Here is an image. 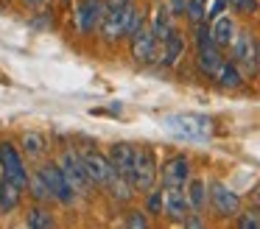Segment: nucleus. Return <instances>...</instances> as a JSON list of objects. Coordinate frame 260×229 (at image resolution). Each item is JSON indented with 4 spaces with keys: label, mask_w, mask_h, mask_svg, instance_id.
I'll list each match as a JSON object with an SVG mask.
<instances>
[{
    "label": "nucleus",
    "mask_w": 260,
    "mask_h": 229,
    "mask_svg": "<svg viewBox=\"0 0 260 229\" xmlns=\"http://www.w3.org/2000/svg\"><path fill=\"white\" fill-rule=\"evenodd\" d=\"M162 126L179 140H204L210 134V120L202 115H168Z\"/></svg>",
    "instance_id": "1"
},
{
    "label": "nucleus",
    "mask_w": 260,
    "mask_h": 229,
    "mask_svg": "<svg viewBox=\"0 0 260 229\" xmlns=\"http://www.w3.org/2000/svg\"><path fill=\"white\" fill-rule=\"evenodd\" d=\"M40 176L45 179L48 190H51V195H53L56 201H62V204H73V201H76V193H79V190L73 187V182L64 176V171H62L59 165L45 162V165L40 168Z\"/></svg>",
    "instance_id": "2"
},
{
    "label": "nucleus",
    "mask_w": 260,
    "mask_h": 229,
    "mask_svg": "<svg viewBox=\"0 0 260 229\" xmlns=\"http://www.w3.org/2000/svg\"><path fill=\"white\" fill-rule=\"evenodd\" d=\"M157 182V156L151 148H135V168H132V184L143 193L154 187Z\"/></svg>",
    "instance_id": "3"
},
{
    "label": "nucleus",
    "mask_w": 260,
    "mask_h": 229,
    "mask_svg": "<svg viewBox=\"0 0 260 229\" xmlns=\"http://www.w3.org/2000/svg\"><path fill=\"white\" fill-rule=\"evenodd\" d=\"M232 59H235L238 67H243L246 73H254L257 70V45H254L252 34L241 31L232 37Z\"/></svg>",
    "instance_id": "4"
},
{
    "label": "nucleus",
    "mask_w": 260,
    "mask_h": 229,
    "mask_svg": "<svg viewBox=\"0 0 260 229\" xmlns=\"http://www.w3.org/2000/svg\"><path fill=\"white\" fill-rule=\"evenodd\" d=\"M129 6V0H107L101 14V34L107 39L123 37V11Z\"/></svg>",
    "instance_id": "5"
},
{
    "label": "nucleus",
    "mask_w": 260,
    "mask_h": 229,
    "mask_svg": "<svg viewBox=\"0 0 260 229\" xmlns=\"http://www.w3.org/2000/svg\"><path fill=\"white\" fill-rule=\"evenodd\" d=\"M0 168H3V173H6L9 179L17 182L20 187L28 184V171H25L23 159H20V151L14 148L12 143H0Z\"/></svg>",
    "instance_id": "6"
},
{
    "label": "nucleus",
    "mask_w": 260,
    "mask_h": 229,
    "mask_svg": "<svg viewBox=\"0 0 260 229\" xmlns=\"http://www.w3.org/2000/svg\"><path fill=\"white\" fill-rule=\"evenodd\" d=\"M157 34H154L151 25H140L135 34H132V56L137 61H154V53H157Z\"/></svg>",
    "instance_id": "7"
},
{
    "label": "nucleus",
    "mask_w": 260,
    "mask_h": 229,
    "mask_svg": "<svg viewBox=\"0 0 260 229\" xmlns=\"http://www.w3.org/2000/svg\"><path fill=\"white\" fill-rule=\"evenodd\" d=\"M81 165H84V173H87V179L90 182H95V184H107L109 179L115 176V168H112V162L107 159V156H101V154H87V156H81Z\"/></svg>",
    "instance_id": "8"
},
{
    "label": "nucleus",
    "mask_w": 260,
    "mask_h": 229,
    "mask_svg": "<svg viewBox=\"0 0 260 229\" xmlns=\"http://www.w3.org/2000/svg\"><path fill=\"white\" fill-rule=\"evenodd\" d=\"M210 201H213L215 212H221V215H238V210H241L238 193H232V190L226 187V184H221V182L210 184Z\"/></svg>",
    "instance_id": "9"
},
{
    "label": "nucleus",
    "mask_w": 260,
    "mask_h": 229,
    "mask_svg": "<svg viewBox=\"0 0 260 229\" xmlns=\"http://www.w3.org/2000/svg\"><path fill=\"white\" fill-rule=\"evenodd\" d=\"M162 210L171 221H185L190 215V201L182 193V187H168L162 193Z\"/></svg>",
    "instance_id": "10"
},
{
    "label": "nucleus",
    "mask_w": 260,
    "mask_h": 229,
    "mask_svg": "<svg viewBox=\"0 0 260 229\" xmlns=\"http://www.w3.org/2000/svg\"><path fill=\"white\" fill-rule=\"evenodd\" d=\"M159 42H162V64L174 67L176 61L182 59V53H185V37H182L176 28H168V31L159 37Z\"/></svg>",
    "instance_id": "11"
},
{
    "label": "nucleus",
    "mask_w": 260,
    "mask_h": 229,
    "mask_svg": "<svg viewBox=\"0 0 260 229\" xmlns=\"http://www.w3.org/2000/svg\"><path fill=\"white\" fill-rule=\"evenodd\" d=\"M109 162H112L115 173L118 176H126L132 182V168H135V148L129 143H115L109 148Z\"/></svg>",
    "instance_id": "12"
},
{
    "label": "nucleus",
    "mask_w": 260,
    "mask_h": 229,
    "mask_svg": "<svg viewBox=\"0 0 260 229\" xmlns=\"http://www.w3.org/2000/svg\"><path fill=\"white\" fill-rule=\"evenodd\" d=\"M59 168L64 171V176L73 182L76 190H84L87 187V173H84V165H81V156H76L73 151H62V156H59Z\"/></svg>",
    "instance_id": "13"
},
{
    "label": "nucleus",
    "mask_w": 260,
    "mask_h": 229,
    "mask_svg": "<svg viewBox=\"0 0 260 229\" xmlns=\"http://www.w3.org/2000/svg\"><path fill=\"white\" fill-rule=\"evenodd\" d=\"M190 176V165L185 156H171L162 165V184L165 187H182Z\"/></svg>",
    "instance_id": "14"
},
{
    "label": "nucleus",
    "mask_w": 260,
    "mask_h": 229,
    "mask_svg": "<svg viewBox=\"0 0 260 229\" xmlns=\"http://www.w3.org/2000/svg\"><path fill=\"white\" fill-rule=\"evenodd\" d=\"M104 14V6L98 0H81L79 9H76V25H79L81 34H87Z\"/></svg>",
    "instance_id": "15"
},
{
    "label": "nucleus",
    "mask_w": 260,
    "mask_h": 229,
    "mask_svg": "<svg viewBox=\"0 0 260 229\" xmlns=\"http://www.w3.org/2000/svg\"><path fill=\"white\" fill-rule=\"evenodd\" d=\"M232 37H235V22H232V17H226V14L213 17V25H210V39H213L218 48H226V45L232 42Z\"/></svg>",
    "instance_id": "16"
},
{
    "label": "nucleus",
    "mask_w": 260,
    "mask_h": 229,
    "mask_svg": "<svg viewBox=\"0 0 260 229\" xmlns=\"http://www.w3.org/2000/svg\"><path fill=\"white\" fill-rule=\"evenodd\" d=\"M20 195H23V187L3 173L0 176V212H12L20 204Z\"/></svg>",
    "instance_id": "17"
},
{
    "label": "nucleus",
    "mask_w": 260,
    "mask_h": 229,
    "mask_svg": "<svg viewBox=\"0 0 260 229\" xmlns=\"http://www.w3.org/2000/svg\"><path fill=\"white\" fill-rule=\"evenodd\" d=\"M213 78L221 84V87H241V81H243V76H241V70H238V64L235 61H221V67L213 73Z\"/></svg>",
    "instance_id": "18"
},
{
    "label": "nucleus",
    "mask_w": 260,
    "mask_h": 229,
    "mask_svg": "<svg viewBox=\"0 0 260 229\" xmlns=\"http://www.w3.org/2000/svg\"><path fill=\"white\" fill-rule=\"evenodd\" d=\"M45 148H48V143H45V137H42L40 132L23 134V151L31 156V159H40V156L45 154Z\"/></svg>",
    "instance_id": "19"
},
{
    "label": "nucleus",
    "mask_w": 260,
    "mask_h": 229,
    "mask_svg": "<svg viewBox=\"0 0 260 229\" xmlns=\"http://www.w3.org/2000/svg\"><path fill=\"white\" fill-rule=\"evenodd\" d=\"M185 195H187V201H190V210H202L204 201H207V184H204L202 179H190Z\"/></svg>",
    "instance_id": "20"
},
{
    "label": "nucleus",
    "mask_w": 260,
    "mask_h": 229,
    "mask_svg": "<svg viewBox=\"0 0 260 229\" xmlns=\"http://www.w3.org/2000/svg\"><path fill=\"white\" fill-rule=\"evenodd\" d=\"M107 187L112 190V195H115L118 201H126V199L132 195V182H129L126 176H118V173H115V176L107 182Z\"/></svg>",
    "instance_id": "21"
},
{
    "label": "nucleus",
    "mask_w": 260,
    "mask_h": 229,
    "mask_svg": "<svg viewBox=\"0 0 260 229\" xmlns=\"http://www.w3.org/2000/svg\"><path fill=\"white\" fill-rule=\"evenodd\" d=\"M143 25V17H140V11L135 9V6H126V11H123V34H135L137 28Z\"/></svg>",
    "instance_id": "22"
},
{
    "label": "nucleus",
    "mask_w": 260,
    "mask_h": 229,
    "mask_svg": "<svg viewBox=\"0 0 260 229\" xmlns=\"http://www.w3.org/2000/svg\"><path fill=\"white\" fill-rule=\"evenodd\" d=\"M25 187H31V195H34V199H40V201L53 199V195H51V190H48V184H45V179H42L40 173H37L34 179H28V184H25Z\"/></svg>",
    "instance_id": "23"
},
{
    "label": "nucleus",
    "mask_w": 260,
    "mask_h": 229,
    "mask_svg": "<svg viewBox=\"0 0 260 229\" xmlns=\"http://www.w3.org/2000/svg\"><path fill=\"white\" fill-rule=\"evenodd\" d=\"M185 14L187 20L196 25V22L204 20V14H207V9H204V0H185Z\"/></svg>",
    "instance_id": "24"
},
{
    "label": "nucleus",
    "mask_w": 260,
    "mask_h": 229,
    "mask_svg": "<svg viewBox=\"0 0 260 229\" xmlns=\"http://www.w3.org/2000/svg\"><path fill=\"white\" fill-rule=\"evenodd\" d=\"M25 223H28L31 229L53 226V218H51V212H45V210H31V212H28V218H25Z\"/></svg>",
    "instance_id": "25"
},
{
    "label": "nucleus",
    "mask_w": 260,
    "mask_h": 229,
    "mask_svg": "<svg viewBox=\"0 0 260 229\" xmlns=\"http://www.w3.org/2000/svg\"><path fill=\"white\" fill-rule=\"evenodd\" d=\"M238 226L241 229H260V215L257 212H243V215H238Z\"/></svg>",
    "instance_id": "26"
},
{
    "label": "nucleus",
    "mask_w": 260,
    "mask_h": 229,
    "mask_svg": "<svg viewBox=\"0 0 260 229\" xmlns=\"http://www.w3.org/2000/svg\"><path fill=\"white\" fill-rule=\"evenodd\" d=\"M230 3L238 14H254L257 11V0H230Z\"/></svg>",
    "instance_id": "27"
},
{
    "label": "nucleus",
    "mask_w": 260,
    "mask_h": 229,
    "mask_svg": "<svg viewBox=\"0 0 260 229\" xmlns=\"http://www.w3.org/2000/svg\"><path fill=\"white\" fill-rule=\"evenodd\" d=\"M146 210H148V212H154V215H157V212H162V193H159V190L148 193V199H146Z\"/></svg>",
    "instance_id": "28"
},
{
    "label": "nucleus",
    "mask_w": 260,
    "mask_h": 229,
    "mask_svg": "<svg viewBox=\"0 0 260 229\" xmlns=\"http://www.w3.org/2000/svg\"><path fill=\"white\" fill-rule=\"evenodd\" d=\"M146 218H143V212H129L126 215V226H135V229H146Z\"/></svg>",
    "instance_id": "29"
},
{
    "label": "nucleus",
    "mask_w": 260,
    "mask_h": 229,
    "mask_svg": "<svg viewBox=\"0 0 260 229\" xmlns=\"http://www.w3.org/2000/svg\"><path fill=\"white\" fill-rule=\"evenodd\" d=\"M226 3H230V0H213V6L207 9V14H204V20H207V17H210V20H213V17H218L221 11H224V6H226Z\"/></svg>",
    "instance_id": "30"
},
{
    "label": "nucleus",
    "mask_w": 260,
    "mask_h": 229,
    "mask_svg": "<svg viewBox=\"0 0 260 229\" xmlns=\"http://www.w3.org/2000/svg\"><path fill=\"white\" fill-rule=\"evenodd\" d=\"M28 6H40V3H45V0H25Z\"/></svg>",
    "instance_id": "31"
},
{
    "label": "nucleus",
    "mask_w": 260,
    "mask_h": 229,
    "mask_svg": "<svg viewBox=\"0 0 260 229\" xmlns=\"http://www.w3.org/2000/svg\"><path fill=\"white\" fill-rule=\"evenodd\" d=\"M254 201H260V184L254 187Z\"/></svg>",
    "instance_id": "32"
}]
</instances>
